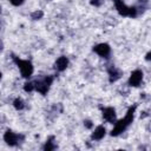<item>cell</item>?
Wrapping results in <instances>:
<instances>
[{
    "label": "cell",
    "instance_id": "cell-9",
    "mask_svg": "<svg viewBox=\"0 0 151 151\" xmlns=\"http://www.w3.org/2000/svg\"><path fill=\"white\" fill-rule=\"evenodd\" d=\"M107 73H109V80L110 83H116L118 79H120L122 77V71L118 70L116 66L111 65L109 68H107Z\"/></svg>",
    "mask_w": 151,
    "mask_h": 151
},
{
    "label": "cell",
    "instance_id": "cell-7",
    "mask_svg": "<svg viewBox=\"0 0 151 151\" xmlns=\"http://www.w3.org/2000/svg\"><path fill=\"white\" fill-rule=\"evenodd\" d=\"M4 140L6 142L7 145L15 146L20 140V136L17 134L15 132H13L12 130H6V132L4 133Z\"/></svg>",
    "mask_w": 151,
    "mask_h": 151
},
{
    "label": "cell",
    "instance_id": "cell-17",
    "mask_svg": "<svg viewBox=\"0 0 151 151\" xmlns=\"http://www.w3.org/2000/svg\"><path fill=\"white\" fill-rule=\"evenodd\" d=\"M9 2H11L13 6H21V5L25 2V0H9Z\"/></svg>",
    "mask_w": 151,
    "mask_h": 151
},
{
    "label": "cell",
    "instance_id": "cell-3",
    "mask_svg": "<svg viewBox=\"0 0 151 151\" xmlns=\"http://www.w3.org/2000/svg\"><path fill=\"white\" fill-rule=\"evenodd\" d=\"M116 5V9L117 12L122 15V17H130V18H136L138 14V9L137 7H129L125 5V2H123V0H116L114 1Z\"/></svg>",
    "mask_w": 151,
    "mask_h": 151
},
{
    "label": "cell",
    "instance_id": "cell-4",
    "mask_svg": "<svg viewBox=\"0 0 151 151\" xmlns=\"http://www.w3.org/2000/svg\"><path fill=\"white\" fill-rule=\"evenodd\" d=\"M52 83H53V77L52 76H45L42 79L34 81V90L38 91L40 94L45 96V94H47Z\"/></svg>",
    "mask_w": 151,
    "mask_h": 151
},
{
    "label": "cell",
    "instance_id": "cell-18",
    "mask_svg": "<svg viewBox=\"0 0 151 151\" xmlns=\"http://www.w3.org/2000/svg\"><path fill=\"white\" fill-rule=\"evenodd\" d=\"M84 125H85V127H87V129H91V127L93 126V124H92L91 120H84Z\"/></svg>",
    "mask_w": 151,
    "mask_h": 151
},
{
    "label": "cell",
    "instance_id": "cell-1",
    "mask_svg": "<svg viewBox=\"0 0 151 151\" xmlns=\"http://www.w3.org/2000/svg\"><path fill=\"white\" fill-rule=\"evenodd\" d=\"M136 109H137V104H134V105H132V106H130V107L127 109L125 117L116 122L114 127H113L112 131H111V136L117 137V136L122 134V133H123V132H124V131L132 124V122H133V119H134V112H136Z\"/></svg>",
    "mask_w": 151,
    "mask_h": 151
},
{
    "label": "cell",
    "instance_id": "cell-22",
    "mask_svg": "<svg viewBox=\"0 0 151 151\" xmlns=\"http://www.w3.org/2000/svg\"><path fill=\"white\" fill-rule=\"evenodd\" d=\"M113 1H116V0H113Z\"/></svg>",
    "mask_w": 151,
    "mask_h": 151
},
{
    "label": "cell",
    "instance_id": "cell-19",
    "mask_svg": "<svg viewBox=\"0 0 151 151\" xmlns=\"http://www.w3.org/2000/svg\"><path fill=\"white\" fill-rule=\"evenodd\" d=\"M150 55H151V52H147V53H146V55H145V59H146L147 61L151 59V57H150Z\"/></svg>",
    "mask_w": 151,
    "mask_h": 151
},
{
    "label": "cell",
    "instance_id": "cell-2",
    "mask_svg": "<svg viewBox=\"0 0 151 151\" xmlns=\"http://www.w3.org/2000/svg\"><path fill=\"white\" fill-rule=\"evenodd\" d=\"M13 60L17 64V66L19 67L20 73H21V76L24 78H29L33 74L34 68H33V65H32V63L29 60H22V59L15 57V55L13 57Z\"/></svg>",
    "mask_w": 151,
    "mask_h": 151
},
{
    "label": "cell",
    "instance_id": "cell-20",
    "mask_svg": "<svg viewBox=\"0 0 151 151\" xmlns=\"http://www.w3.org/2000/svg\"><path fill=\"white\" fill-rule=\"evenodd\" d=\"M1 78H2V73L0 72V80H1Z\"/></svg>",
    "mask_w": 151,
    "mask_h": 151
},
{
    "label": "cell",
    "instance_id": "cell-5",
    "mask_svg": "<svg viewBox=\"0 0 151 151\" xmlns=\"http://www.w3.org/2000/svg\"><path fill=\"white\" fill-rule=\"evenodd\" d=\"M143 77H144V73H143L142 70H134V71L131 72L127 83L132 87H138L143 81Z\"/></svg>",
    "mask_w": 151,
    "mask_h": 151
},
{
    "label": "cell",
    "instance_id": "cell-21",
    "mask_svg": "<svg viewBox=\"0 0 151 151\" xmlns=\"http://www.w3.org/2000/svg\"><path fill=\"white\" fill-rule=\"evenodd\" d=\"M0 13H1V6H0Z\"/></svg>",
    "mask_w": 151,
    "mask_h": 151
},
{
    "label": "cell",
    "instance_id": "cell-15",
    "mask_svg": "<svg viewBox=\"0 0 151 151\" xmlns=\"http://www.w3.org/2000/svg\"><path fill=\"white\" fill-rule=\"evenodd\" d=\"M24 90H25L26 92H32V91H34V81L25 83V85H24Z\"/></svg>",
    "mask_w": 151,
    "mask_h": 151
},
{
    "label": "cell",
    "instance_id": "cell-12",
    "mask_svg": "<svg viewBox=\"0 0 151 151\" xmlns=\"http://www.w3.org/2000/svg\"><path fill=\"white\" fill-rule=\"evenodd\" d=\"M55 147H57V144L54 143V137H53V136L48 137V139L46 140V143H45V145H44V150H45V151H52V150H54Z\"/></svg>",
    "mask_w": 151,
    "mask_h": 151
},
{
    "label": "cell",
    "instance_id": "cell-10",
    "mask_svg": "<svg viewBox=\"0 0 151 151\" xmlns=\"http://www.w3.org/2000/svg\"><path fill=\"white\" fill-rule=\"evenodd\" d=\"M106 134V129L103 125H99L94 129V131L91 134V139L92 140H101Z\"/></svg>",
    "mask_w": 151,
    "mask_h": 151
},
{
    "label": "cell",
    "instance_id": "cell-16",
    "mask_svg": "<svg viewBox=\"0 0 151 151\" xmlns=\"http://www.w3.org/2000/svg\"><path fill=\"white\" fill-rule=\"evenodd\" d=\"M103 2H104V0H90V4H91L92 6H94V7H99V6H101Z\"/></svg>",
    "mask_w": 151,
    "mask_h": 151
},
{
    "label": "cell",
    "instance_id": "cell-6",
    "mask_svg": "<svg viewBox=\"0 0 151 151\" xmlns=\"http://www.w3.org/2000/svg\"><path fill=\"white\" fill-rule=\"evenodd\" d=\"M93 51L101 58H109V55L111 54V47L109 44L106 42H101V44H98L93 47Z\"/></svg>",
    "mask_w": 151,
    "mask_h": 151
},
{
    "label": "cell",
    "instance_id": "cell-13",
    "mask_svg": "<svg viewBox=\"0 0 151 151\" xmlns=\"http://www.w3.org/2000/svg\"><path fill=\"white\" fill-rule=\"evenodd\" d=\"M13 106H14L15 110L20 111V110H22V109L25 107V103H24V100H22L21 98H15V99L13 100Z\"/></svg>",
    "mask_w": 151,
    "mask_h": 151
},
{
    "label": "cell",
    "instance_id": "cell-8",
    "mask_svg": "<svg viewBox=\"0 0 151 151\" xmlns=\"http://www.w3.org/2000/svg\"><path fill=\"white\" fill-rule=\"evenodd\" d=\"M101 113H103V118L109 122V123H116L117 120V113H116V110L111 106L109 107H101Z\"/></svg>",
    "mask_w": 151,
    "mask_h": 151
},
{
    "label": "cell",
    "instance_id": "cell-11",
    "mask_svg": "<svg viewBox=\"0 0 151 151\" xmlns=\"http://www.w3.org/2000/svg\"><path fill=\"white\" fill-rule=\"evenodd\" d=\"M67 66H68V59H67L65 55L59 57V58L55 60V63H54V67H55V70H58L59 72L65 71V70L67 68Z\"/></svg>",
    "mask_w": 151,
    "mask_h": 151
},
{
    "label": "cell",
    "instance_id": "cell-14",
    "mask_svg": "<svg viewBox=\"0 0 151 151\" xmlns=\"http://www.w3.org/2000/svg\"><path fill=\"white\" fill-rule=\"evenodd\" d=\"M42 17H44V12L41 9H37V11L32 12V14H31V19L32 20H40Z\"/></svg>",
    "mask_w": 151,
    "mask_h": 151
}]
</instances>
